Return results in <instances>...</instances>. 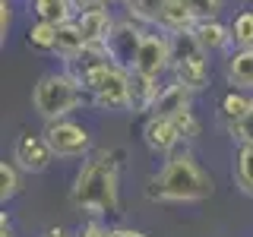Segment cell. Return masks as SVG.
Returning a JSON list of instances; mask_svg holds the SVG:
<instances>
[{
    "mask_svg": "<svg viewBox=\"0 0 253 237\" xmlns=\"http://www.w3.org/2000/svg\"><path fill=\"white\" fill-rule=\"evenodd\" d=\"M121 149H101L83 158L73 184H70V202L73 209L92 218H105L121 212Z\"/></svg>",
    "mask_w": 253,
    "mask_h": 237,
    "instance_id": "6da1fadb",
    "label": "cell"
},
{
    "mask_svg": "<svg viewBox=\"0 0 253 237\" xmlns=\"http://www.w3.org/2000/svg\"><path fill=\"white\" fill-rule=\"evenodd\" d=\"M215 193V180L209 177L190 149H177L162 171H155L146 180V199L149 202H168V205H190L206 202Z\"/></svg>",
    "mask_w": 253,
    "mask_h": 237,
    "instance_id": "7a4b0ae2",
    "label": "cell"
},
{
    "mask_svg": "<svg viewBox=\"0 0 253 237\" xmlns=\"http://www.w3.org/2000/svg\"><path fill=\"white\" fill-rule=\"evenodd\" d=\"M83 105H89V92H85L83 82H79L73 73H67L63 67L44 73L35 82V89H32V108H35V114L42 117L44 123L63 120V117H70Z\"/></svg>",
    "mask_w": 253,
    "mask_h": 237,
    "instance_id": "3957f363",
    "label": "cell"
},
{
    "mask_svg": "<svg viewBox=\"0 0 253 237\" xmlns=\"http://www.w3.org/2000/svg\"><path fill=\"white\" fill-rule=\"evenodd\" d=\"M171 79H177L180 85H187L193 95L209 89V79H212L209 54L203 51V44L196 41L193 32H177V35H171Z\"/></svg>",
    "mask_w": 253,
    "mask_h": 237,
    "instance_id": "277c9868",
    "label": "cell"
},
{
    "mask_svg": "<svg viewBox=\"0 0 253 237\" xmlns=\"http://www.w3.org/2000/svg\"><path fill=\"white\" fill-rule=\"evenodd\" d=\"M83 89L89 92V105L98 111H126V85H130V70L117 63H98L79 76Z\"/></svg>",
    "mask_w": 253,
    "mask_h": 237,
    "instance_id": "5b68a950",
    "label": "cell"
},
{
    "mask_svg": "<svg viewBox=\"0 0 253 237\" xmlns=\"http://www.w3.org/2000/svg\"><path fill=\"white\" fill-rule=\"evenodd\" d=\"M42 133H44L47 146H51L54 158H60V161H70V158H89L92 155V133L85 130L83 123L70 120V117L54 120V123H44Z\"/></svg>",
    "mask_w": 253,
    "mask_h": 237,
    "instance_id": "8992f818",
    "label": "cell"
},
{
    "mask_svg": "<svg viewBox=\"0 0 253 237\" xmlns=\"http://www.w3.org/2000/svg\"><path fill=\"white\" fill-rule=\"evenodd\" d=\"M146 35H149V26L130 19V16L117 19V26H114V32H111V38H108L111 63H117V67H124V70H133V60H136Z\"/></svg>",
    "mask_w": 253,
    "mask_h": 237,
    "instance_id": "52a82bcc",
    "label": "cell"
},
{
    "mask_svg": "<svg viewBox=\"0 0 253 237\" xmlns=\"http://www.w3.org/2000/svg\"><path fill=\"white\" fill-rule=\"evenodd\" d=\"M133 70L152 79H165V73H171V35H165L158 29L149 32L136 60H133Z\"/></svg>",
    "mask_w": 253,
    "mask_h": 237,
    "instance_id": "ba28073f",
    "label": "cell"
},
{
    "mask_svg": "<svg viewBox=\"0 0 253 237\" xmlns=\"http://www.w3.org/2000/svg\"><path fill=\"white\" fill-rule=\"evenodd\" d=\"M13 161L19 164L22 174H44L54 161L44 133H19L13 142Z\"/></svg>",
    "mask_w": 253,
    "mask_h": 237,
    "instance_id": "9c48e42d",
    "label": "cell"
},
{
    "mask_svg": "<svg viewBox=\"0 0 253 237\" xmlns=\"http://www.w3.org/2000/svg\"><path fill=\"white\" fill-rule=\"evenodd\" d=\"M142 142H146V149L152 155L171 158L180 149L184 136H180V130L174 126V120H168V117H149V120L142 123Z\"/></svg>",
    "mask_w": 253,
    "mask_h": 237,
    "instance_id": "30bf717a",
    "label": "cell"
},
{
    "mask_svg": "<svg viewBox=\"0 0 253 237\" xmlns=\"http://www.w3.org/2000/svg\"><path fill=\"white\" fill-rule=\"evenodd\" d=\"M193 108V92L187 89V85H180L177 79H168V82H162V89L155 95V105L149 111V117H177L180 111H190Z\"/></svg>",
    "mask_w": 253,
    "mask_h": 237,
    "instance_id": "8fae6325",
    "label": "cell"
},
{
    "mask_svg": "<svg viewBox=\"0 0 253 237\" xmlns=\"http://www.w3.org/2000/svg\"><path fill=\"white\" fill-rule=\"evenodd\" d=\"M162 89V79L142 76L136 70H130V85H126V111L130 114H149L155 105V95Z\"/></svg>",
    "mask_w": 253,
    "mask_h": 237,
    "instance_id": "7c38bea8",
    "label": "cell"
},
{
    "mask_svg": "<svg viewBox=\"0 0 253 237\" xmlns=\"http://www.w3.org/2000/svg\"><path fill=\"white\" fill-rule=\"evenodd\" d=\"M225 79L237 92L253 95V47H234L225 57Z\"/></svg>",
    "mask_w": 253,
    "mask_h": 237,
    "instance_id": "4fadbf2b",
    "label": "cell"
},
{
    "mask_svg": "<svg viewBox=\"0 0 253 237\" xmlns=\"http://www.w3.org/2000/svg\"><path fill=\"white\" fill-rule=\"evenodd\" d=\"M76 29L83 32L85 44H108L111 32H114L117 19L111 16V10H92V13H79L76 16Z\"/></svg>",
    "mask_w": 253,
    "mask_h": 237,
    "instance_id": "5bb4252c",
    "label": "cell"
},
{
    "mask_svg": "<svg viewBox=\"0 0 253 237\" xmlns=\"http://www.w3.org/2000/svg\"><path fill=\"white\" fill-rule=\"evenodd\" d=\"M193 35H196V41L203 44V51H206V54H231V47H234L231 26H225L221 19L196 22Z\"/></svg>",
    "mask_w": 253,
    "mask_h": 237,
    "instance_id": "9a60e30c",
    "label": "cell"
},
{
    "mask_svg": "<svg viewBox=\"0 0 253 237\" xmlns=\"http://www.w3.org/2000/svg\"><path fill=\"white\" fill-rule=\"evenodd\" d=\"M85 51V38L83 32L76 29V22H67V26H57V41H54V57L60 60V67H70L79 54Z\"/></svg>",
    "mask_w": 253,
    "mask_h": 237,
    "instance_id": "2e32d148",
    "label": "cell"
},
{
    "mask_svg": "<svg viewBox=\"0 0 253 237\" xmlns=\"http://www.w3.org/2000/svg\"><path fill=\"white\" fill-rule=\"evenodd\" d=\"M32 16L42 22H51V26H67V22L76 19V6L73 0H29Z\"/></svg>",
    "mask_w": 253,
    "mask_h": 237,
    "instance_id": "e0dca14e",
    "label": "cell"
},
{
    "mask_svg": "<svg viewBox=\"0 0 253 237\" xmlns=\"http://www.w3.org/2000/svg\"><path fill=\"white\" fill-rule=\"evenodd\" d=\"M168 3L171 0H126L124 10H126L130 19H136V22H142V26H149V29H158Z\"/></svg>",
    "mask_w": 253,
    "mask_h": 237,
    "instance_id": "ac0fdd59",
    "label": "cell"
},
{
    "mask_svg": "<svg viewBox=\"0 0 253 237\" xmlns=\"http://www.w3.org/2000/svg\"><path fill=\"white\" fill-rule=\"evenodd\" d=\"M193 29H196V19H193V13L184 6V0H171L165 16H162V22H158V32L177 35V32H193Z\"/></svg>",
    "mask_w": 253,
    "mask_h": 237,
    "instance_id": "d6986e66",
    "label": "cell"
},
{
    "mask_svg": "<svg viewBox=\"0 0 253 237\" xmlns=\"http://www.w3.org/2000/svg\"><path fill=\"white\" fill-rule=\"evenodd\" d=\"M231 180L244 196H253V146H237L234 164H231Z\"/></svg>",
    "mask_w": 253,
    "mask_h": 237,
    "instance_id": "ffe728a7",
    "label": "cell"
},
{
    "mask_svg": "<svg viewBox=\"0 0 253 237\" xmlns=\"http://www.w3.org/2000/svg\"><path fill=\"white\" fill-rule=\"evenodd\" d=\"M250 98H253V95L237 92V89H228L225 95H221V101H218V117H221V123H225V130H228L231 123H237L244 114H247Z\"/></svg>",
    "mask_w": 253,
    "mask_h": 237,
    "instance_id": "44dd1931",
    "label": "cell"
},
{
    "mask_svg": "<svg viewBox=\"0 0 253 237\" xmlns=\"http://www.w3.org/2000/svg\"><path fill=\"white\" fill-rule=\"evenodd\" d=\"M22 190V171L16 161H0V202H10Z\"/></svg>",
    "mask_w": 253,
    "mask_h": 237,
    "instance_id": "7402d4cb",
    "label": "cell"
},
{
    "mask_svg": "<svg viewBox=\"0 0 253 237\" xmlns=\"http://www.w3.org/2000/svg\"><path fill=\"white\" fill-rule=\"evenodd\" d=\"M26 41H29V47H35V51H47V54H51L54 41H57V26L35 19L29 26V32H26Z\"/></svg>",
    "mask_w": 253,
    "mask_h": 237,
    "instance_id": "603a6c76",
    "label": "cell"
},
{
    "mask_svg": "<svg viewBox=\"0 0 253 237\" xmlns=\"http://www.w3.org/2000/svg\"><path fill=\"white\" fill-rule=\"evenodd\" d=\"M231 38H234V47H253V6L241 10L231 22Z\"/></svg>",
    "mask_w": 253,
    "mask_h": 237,
    "instance_id": "cb8c5ba5",
    "label": "cell"
},
{
    "mask_svg": "<svg viewBox=\"0 0 253 237\" xmlns=\"http://www.w3.org/2000/svg\"><path fill=\"white\" fill-rule=\"evenodd\" d=\"M184 6L193 13L196 22H209V19H218V16H221L225 0H184Z\"/></svg>",
    "mask_w": 253,
    "mask_h": 237,
    "instance_id": "d4e9b609",
    "label": "cell"
},
{
    "mask_svg": "<svg viewBox=\"0 0 253 237\" xmlns=\"http://www.w3.org/2000/svg\"><path fill=\"white\" fill-rule=\"evenodd\" d=\"M228 133H231V139L237 142V146H253V98H250L247 114H244L237 123L228 126Z\"/></svg>",
    "mask_w": 253,
    "mask_h": 237,
    "instance_id": "484cf974",
    "label": "cell"
},
{
    "mask_svg": "<svg viewBox=\"0 0 253 237\" xmlns=\"http://www.w3.org/2000/svg\"><path fill=\"white\" fill-rule=\"evenodd\" d=\"M171 120H174V126L180 130V136H184V139H196V136H200V130H203L200 120H196V114H193V108L180 111L177 117H171Z\"/></svg>",
    "mask_w": 253,
    "mask_h": 237,
    "instance_id": "4316f807",
    "label": "cell"
},
{
    "mask_svg": "<svg viewBox=\"0 0 253 237\" xmlns=\"http://www.w3.org/2000/svg\"><path fill=\"white\" fill-rule=\"evenodd\" d=\"M73 237H114V228H108L101 218H89L73 231Z\"/></svg>",
    "mask_w": 253,
    "mask_h": 237,
    "instance_id": "83f0119b",
    "label": "cell"
},
{
    "mask_svg": "<svg viewBox=\"0 0 253 237\" xmlns=\"http://www.w3.org/2000/svg\"><path fill=\"white\" fill-rule=\"evenodd\" d=\"M10 29H13V0H0V35H3V41Z\"/></svg>",
    "mask_w": 253,
    "mask_h": 237,
    "instance_id": "f1b7e54d",
    "label": "cell"
},
{
    "mask_svg": "<svg viewBox=\"0 0 253 237\" xmlns=\"http://www.w3.org/2000/svg\"><path fill=\"white\" fill-rule=\"evenodd\" d=\"M111 0H73L76 13H92V10H108Z\"/></svg>",
    "mask_w": 253,
    "mask_h": 237,
    "instance_id": "f546056e",
    "label": "cell"
},
{
    "mask_svg": "<svg viewBox=\"0 0 253 237\" xmlns=\"http://www.w3.org/2000/svg\"><path fill=\"white\" fill-rule=\"evenodd\" d=\"M0 237H16V225H13L10 212H0Z\"/></svg>",
    "mask_w": 253,
    "mask_h": 237,
    "instance_id": "4dcf8cb0",
    "label": "cell"
},
{
    "mask_svg": "<svg viewBox=\"0 0 253 237\" xmlns=\"http://www.w3.org/2000/svg\"><path fill=\"white\" fill-rule=\"evenodd\" d=\"M114 237H149L146 231H136V228H124V225H117L114 228Z\"/></svg>",
    "mask_w": 253,
    "mask_h": 237,
    "instance_id": "1f68e13d",
    "label": "cell"
},
{
    "mask_svg": "<svg viewBox=\"0 0 253 237\" xmlns=\"http://www.w3.org/2000/svg\"><path fill=\"white\" fill-rule=\"evenodd\" d=\"M42 237H73V231H67V228H60V225H54V228H47V231Z\"/></svg>",
    "mask_w": 253,
    "mask_h": 237,
    "instance_id": "d6a6232c",
    "label": "cell"
},
{
    "mask_svg": "<svg viewBox=\"0 0 253 237\" xmlns=\"http://www.w3.org/2000/svg\"><path fill=\"white\" fill-rule=\"evenodd\" d=\"M111 3H126V0H111Z\"/></svg>",
    "mask_w": 253,
    "mask_h": 237,
    "instance_id": "836d02e7",
    "label": "cell"
}]
</instances>
